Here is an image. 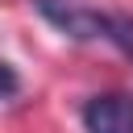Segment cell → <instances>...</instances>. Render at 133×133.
<instances>
[{"label":"cell","mask_w":133,"mask_h":133,"mask_svg":"<svg viewBox=\"0 0 133 133\" xmlns=\"http://www.w3.org/2000/svg\"><path fill=\"white\" fill-rule=\"evenodd\" d=\"M33 8L66 37L75 42H112L125 58H133V17L125 12H100L75 0H33Z\"/></svg>","instance_id":"obj_1"},{"label":"cell","mask_w":133,"mask_h":133,"mask_svg":"<svg viewBox=\"0 0 133 133\" xmlns=\"http://www.w3.org/2000/svg\"><path fill=\"white\" fill-rule=\"evenodd\" d=\"M79 116L87 133H133V91H100Z\"/></svg>","instance_id":"obj_2"},{"label":"cell","mask_w":133,"mask_h":133,"mask_svg":"<svg viewBox=\"0 0 133 133\" xmlns=\"http://www.w3.org/2000/svg\"><path fill=\"white\" fill-rule=\"evenodd\" d=\"M17 91H21V79H17V71L0 58V100H12Z\"/></svg>","instance_id":"obj_3"}]
</instances>
